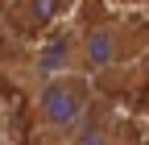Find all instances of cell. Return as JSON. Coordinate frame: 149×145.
<instances>
[{"instance_id": "cell-1", "label": "cell", "mask_w": 149, "mask_h": 145, "mask_svg": "<svg viewBox=\"0 0 149 145\" xmlns=\"http://www.w3.org/2000/svg\"><path fill=\"white\" fill-rule=\"evenodd\" d=\"M95 87L91 75H62L46 79L29 91V124L37 145H70L79 129L95 112Z\"/></svg>"}, {"instance_id": "cell-2", "label": "cell", "mask_w": 149, "mask_h": 145, "mask_svg": "<svg viewBox=\"0 0 149 145\" xmlns=\"http://www.w3.org/2000/svg\"><path fill=\"white\" fill-rule=\"evenodd\" d=\"M133 54H145L137 46V29L120 17H100L79 29V66L83 75H104V70L128 62Z\"/></svg>"}, {"instance_id": "cell-3", "label": "cell", "mask_w": 149, "mask_h": 145, "mask_svg": "<svg viewBox=\"0 0 149 145\" xmlns=\"http://www.w3.org/2000/svg\"><path fill=\"white\" fill-rule=\"evenodd\" d=\"M25 75L29 83H46V79H62V75H83L79 66V29H54L25 54Z\"/></svg>"}, {"instance_id": "cell-4", "label": "cell", "mask_w": 149, "mask_h": 145, "mask_svg": "<svg viewBox=\"0 0 149 145\" xmlns=\"http://www.w3.org/2000/svg\"><path fill=\"white\" fill-rule=\"evenodd\" d=\"M74 0H17L8 8V29L13 33H29V38H46V33L62 29V21L70 17Z\"/></svg>"}, {"instance_id": "cell-5", "label": "cell", "mask_w": 149, "mask_h": 145, "mask_svg": "<svg viewBox=\"0 0 149 145\" xmlns=\"http://www.w3.org/2000/svg\"><path fill=\"white\" fill-rule=\"evenodd\" d=\"M70 145H124V124L116 116H108L104 108H95L91 120L79 129V137H74Z\"/></svg>"}, {"instance_id": "cell-6", "label": "cell", "mask_w": 149, "mask_h": 145, "mask_svg": "<svg viewBox=\"0 0 149 145\" xmlns=\"http://www.w3.org/2000/svg\"><path fill=\"white\" fill-rule=\"evenodd\" d=\"M141 75H145V83H149V46H145V54H141Z\"/></svg>"}, {"instance_id": "cell-7", "label": "cell", "mask_w": 149, "mask_h": 145, "mask_svg": "<svg viewBox=\"0 0 149 145\" xmlns=\"http://www.w3.org/2000/svg\"><path fill=\"white\" fill-rule=\"evenodd\" d=\"M124 145H141V137H137V133H128V129H124Z\"/></svg>"}, {"instance_id": "cell-8", "label": "cell", "mask_w": 149, "mask_h": 145, "mask_svg": "<svg viewBox=\"0 0 149 145\" xmlns=\"http://www.w3.org/2000/svg\"><path fill=\"white\" fill-rule=\"evenodd\" d=\"M17 4V0H0V17H8V8Z\"/></svg>"}, {"instance_id": "cell-9", "label": "cell", "mask_w": 149, "mask_h": 145, "mask_svg": "<svg viewBox=\"0 0 149 145\" xmlns=\"http://www.w3.org/2000/svg\"><path fill=\"white\" fill-rule=\"evenodd\" d=\"M0 145H4V116H0Z\"/></svg>"}]
</instances>
